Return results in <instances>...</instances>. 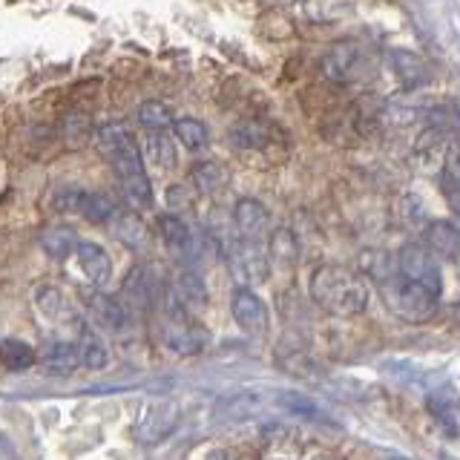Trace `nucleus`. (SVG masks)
<instances>
[{
	"label": "nucleus",
	"mask_w": 460,
	"mask_h": 460,
	"mask_svg": "<svg viewBox=\"0 0 460 460\" xmlns=\"http://www.w3.org/2000/svg\"><path fill=\"white\" fill-rule=\"evenodd\" d=\"M95 144L110 162L129 205L136 210H147L153 205V190H150V179H147V170H144L141 150L133 133H129L124 124H104V127H98Z\"/></svg>",
	"instance_id": "f257e3e1"
},
{
	"label": "nucleus",
	"mask_w": 460,
	"mask_h": 460,
	"mask_svg": "<svg viewBox=\"0 0 460 460\" xmlns=\"http://www.w3.org/2000/svg\"><path fill=\"white\" fill-rule=\"evenodd\" d=\"M311 299L334 316H357L368 308V285L342 265H320L308 282Z\"/></svg>",
	"instance_id": "f03ea898"
},
{
	"label": "nucleus",
	"mask_w": 460,
	"mask_h": 460,
	"mask_svg": "<svg viewBox=\"0 0 460 460\" xmlns=\"http://www.w3.org/2000/svg\"><path fill=\"white\" fill-rule=\"evenodd\" d=\"M374 285H377L385 308L392 311L394 316H400V320H406V323H414V325L426 323L438 308V294L429 291V288L420 285V282L402 277L397 268L392 273H385V277L377 279Z\"/></svg>",
	"instance_id": "7ed1b4c3"
},
{
	"label": "nucleus",
	"mask_w": 460,
	"mask_h": 460,
	"mask_svg": "<svg viewBox=\"0 0 460 460\" xmlns=\"http://www.w3.org/2000/svg\"><path fill=\"white\" fill-rule=\"evenodd\" d=\"M225 262L239 285H262L270 273L268 251L256 239H234L225 248Z\"/></svg>",
	"instance_id": "20e7f679"
},
{
	"label": "nucleus",
	"mask_w": 460,
	"mask_h": 460,
	"mask_svg": "<svg viewBox=\"0 0 460 460\" xmlns=\"http://www.w3.org/2000/svg\"><path fill=\"white\" fill-rule=\"evenodd\" d=\"M366 47H359L357 40H342L334 43L328 49V55L323 58V72L328 81H337V84H349L366 75Z\"/></svg>",
	"instance_id": "39448f33"
},
{
	"label": "nucleus",
	"mask_w": 460,
	"mask_h": 460,
	"mask_svg": "<svg viewBox=\"0 0 460 460\" xmlns=\"http://www.w3.org/2000/svg\"><path fill=\"white\" fill-rule=\"evenodd\" d=\"M397 270L402 277L426 285L429 291H435L440 296L443 277H440V262H438L435 251L423 248V244H406V248L397 253Z\"/></svg>",
	"instance_id": "423d86ee"
},
{
	"label": "nucleus",
	"mask_w": 460,
	"mask_h": 460,
	"mask_svg": "<svg viewBox=\"0 0 460 460\" xmlns=\"http://www.w3.org/2000/svg\"><path fill=\"white\" fill-rule=\"evenodd\" d=\"M179 402L172 400H153L141 409V417L136 423V435L141 443H162L172 429L179 426Z\"/></svg>",
	"instance_id": "0eeeda50"
},
{
	"label": "nucleus",
	"mask_w": 460,
	"mask_h": 460,
	"mask_svg": "<svg viewBox=\"0 0 460 460\" xmlns=\"http://www.w3.org/2000/svg\"><path fill=\"white\" fill-rule=\"evenodd\" d=\"M230 311H234L236 325L244 334H265L268 331V308L259 299L256 291H251V285H239L234 296H230Z\"/></svg>",
	"instance_id": "6e6552de"
},
{
	"label": "nucleus",
	"mask_w": 460,
	"mask_h": 460,
	"mask_svg": "<svg viewBox=\"0 0 460 460\" xmlns=\"http://www.w3.org/2000/svg\"><path fill=\"white\" fill-rule=\"evenodd\" d=\"M158 230H162V242L167 244L170 253H176L181 259H193L199 253L196 234H193L190 225H187L179 213L158 216Z\"/></svg>",
	"instance_id": "1a4fd4ad"
},
{
	"label": "nucleus",
	"mask_w": 460,
	"mask_h": 460,
	"mask_svg": "<svg viewBox=\"0 0 460 460\" xmlns=\"http://www.w3.org/2000/svg\"><path fill=\"white\" fill-rule=\"evenodd\" d=\"M86 305L95 314V320L110 331H124L129 325V308L119 296H110L101 291V288H93V291L86 294Z\"/></svg>",
	"instance_id": "9d476101"
},
{
	"label": "nucleus",
	"mask_w": 460,
	"mask_h": 460,
	"mask_svg": "<svg viewBox=\"0 0 460 460\" xmlns=\"http://www.w3.org/2000/svg\"><path fill=\"white\" fill-rule=\"evenodd\" d=\"M78 265L84 270L86 282L93 288H104L112 279V262H110V253L101 248L95 242H78Z\"/></svg>",
	"instance_id": "9b49d317"
},
{
	"label": "nucleus",
	"mask_w": 460,
	"mask_h": 460,
	"mask_svg": "<svg viewBox=\"0 0 460 460\" xmlns=\"http://www.w3.org/2000/svg\"><path fill=\"white\" fill-rule=\"evenodd\" d=\"M234 225L239 230L242 239H256L262 242V236L268 234V210L262 201L256 199H239L234 208Z\"/></svg>",
	"instance_id": "f8f14e48"
},
{
	"label": "nucleus",
	"mask_w": 460,
	"mask_h": 460,
	"mask_svg": "<svg viewBox=\"0 0 460 460\" xmlns=\"http://www.w3.org/2000/svg\"><path fill=\"white\" fill-rule=\"evenodd\" d=\"M35 305L43 316H47V320H52L58 325H78L81 323L75 305L66 299L64 291H58V288H52V285L40 288V291L35 294Z\"/></svg>",
	"instance_id": "ddd939ff"
},
{
	"label": "nucleus",
	"mask_w": 460,
	"mask_h": 460,
	"mask_svg": "<svg viewBox=\"0 0 460 460\" xmlns=\"http://www.w3.org/2000/svg\"><path fill=\"white\" fill-rule=\"evenodd\" d=\"M164 345L172 351V354H181V357H193V354H201L208 349V334L205 331H199L187 323H170L167 331H164Z\"/></svg>",
	"instance_id": "4468645a"
},
{
	"label": "nucleus",
	"mask_w": 460,
	"mask_h": 460,
	"mask_svg": "<svg viewBox=\"0 0 460 460\" xmlns=\"http://www.w3.org/2000/svg\"><path fill=\"white\" fill-rule=\"evenodd\" d=\"M429 411L438 420V426L446 431L449 438L460 435V400L455 392L443 388V392L429 394Z\"/></svg>",
	"instance_id": "2eb2a0df"
},
{
	"label": "nucleus",
	"mask_w": 460,
	"mask_h": 460,
	"mask_svg": "<svg viewBox=\"0 0 460 460\" xmlns=\"http://www.w3.org/2000/svg\"><path fill=\"white\" fill-rule=\"evenodd\" d=\"M299 259L296 236L288 227H277L268 239V262L279 270H294Z\"/></svg>",
	"instance_id": "dca6fc26"
},
{
	"label": "nucleus",
	"mask_w": 460,
	"mask_h": 460,
	"mask_svg": "<svg viewBox=\"0 0 460 460\" xmlns=\"http://www.w3.org/2000/svg\"><path fill=\"white\" fill-rule=\"evenodd\" d=\"M75 213H81L84 219H90L95 225H110L115 216H119V208L107 193H95V190H78V201H75Z\"/></svg>",
	"instance_id": "f3484780"
},
{
	"label": "nucleus",
	"mask_w": 460,
	"mask_h": 460,
	"mask_svg": "<svg viewBox=\"0 0 460 460\" xmlns=\"http://www.w3.org/2000/svg\"><path fill=\"white\" fill-rule=\"evenodd\" d=\"M40 366L52 374H72L78 368V349L72 342L52 340L40 354Z\"/></svg>",
	"instance_id": "a211bd4d"
},
{
	"label": "nucleus",
	"mask_w": 460,
	"mask_h": 460,
	"mask_svg": "<svg viewBox=\"0 0 460 460\" xmlns=\"http://www.w3.org/2000/svg\"><path fill=\"white\" fill-rule=\"evenodd\" d=\"M429 251H435L446 259H460V230L449 222H431L426 227Z\"/></svg>",
	"instance_id": "6ab92c4d"
},
{
	"label": "nucleus",
	"mask_w": 460,
	"mask_h": 460,
	"mask_svg": "<svg viewBox=\"0 0 460 460\" xmlns=\"http://www.w3.org/2000/svg\"><path fill=\"white\" fill-rule=\"evenodd\" d=\"M121 296H124V305L138 311V314L150 308L153 294H150V279H147V273H144V268H133V270L127 273Z\"/></svg>",
	"instance_id": "aec40b11"
},
{
	"label": "nucleus",
	"mask_w": 460,
	"mask_h": 460,
	"mask_svg": "<svg viewBox=\"0 0 460 460\" xmlns=\"http://www.w3.org/2000/svg\"><path fill=\"white\" fill-rule=\"evenodd\" d=\"M354 0H305V14L314 23H337L354 14Z\"/></svg>",
	"instance_id": "412c9836"
},
{
	"label": "nucleus",
	"mask_w": 460,
	"mask_h": 460,
	"mask_svg": "<svg viewBox=\"0 0 460 460\" xmlns=\"http://www.w3.org/2000/svg\"><path fill=\"white\" fill-rule=\"evenodd\" d=\"M112 234L121 244H127V248L136 251V248H141L144 242H147V225L141 222L138 213H119L112 219Z\"/></svg>",
	"instance_id": "4be33fe9"
},
{
	"label": "nucleus",
	"mask_w": 460,
	"mask_h": 460,
	"mask_svg": "<svg viewBox=\"0 0 460 460\" xmlns=\"http://www.w3.org/2000/svg\"><path fill=\"white\" fill-rule=\"evenodd\" d=\"M78 366L90 368V371H101L110 363V351L101 337H95L93 331H81V340H78Z\"/></svg>",
	"instance_id": "5701e85b"
},
{
	"label": "nucleus",
	"mask_w": 460,
	"mask_h": 460,
	"mask_svg": "<svg viewBox=\"0 0 460 460\" xmlns=\"http://www.w3.org/2000/svg\"><path fill=\"white\" fill-rule=\"evenodd\" d=\"M0 363L6 371H26L38 363V354L23 340H4L0 342Z\"/></svg>",
	"instance_id": "b1692460"
},
{
	"label": "nucleus",
	"mask_w": 460,
	"mask_h": 460,
	"mask_svg": "<svg viewBox=\"0 0 460 460\" xmlns=\"http://www.w3.org/2000/svg\"><path fill=\"white\" fill-rule=\"evenodd\" d=\"M190 176L196 184V193H201V196H213L216 190H222L227 181V172L216 162H196Z\"/></svg>",
	"instance_id": "393cba45"
},
{
	"label": "nucleus",
	"mask_w": 460,
	"mask_h": 460,
	"mask_svg": "<svg viewBox=\"0 0 460 460\" xmlns=\"http://www.w3.org/2000/svg\"><path fill=\"white\" fill-rule=\"evenodd\" d=\"M40 248L47 251L52 259H66L75 253L78 248V236L72 234L69 227H49L47 234L40 236Z\"/></svg>",
	"instance_id": "a878e982"
},
{
	"label": "nucleus",
	"mask_w": 460,
	"mask_h": 460,
	"mask_svg": "<svg viewBox=\"0 0 460 460\" xmlns=\"http://www.w3.org/2000/svg\"><path fill=\"white\" fill-rule=\"evenodd\" d=\"M230 141L239 150H262L268 144V127L256 124V121H242L230 129Z\"/></svg>",
	"instance_id": "bb28decb"
},
{
	"label": "nucleus",
	"mask_w": 460,
	"mask_h": 460,
	"mask_svg": "<svg viewBox=\"0 0 460 460\" xmlns=\"http://www.w3.org/2000/svg\"><path fill=\"white\" fill-rule=\"evenodd\" d=\"M144 153H147V158L158 170H170L172 162H176V147H172V141L164 136V129H150Z\"/></svg>",
	"instance_id": "cd10ccee"
},
{
	"label": "nucleus",
	"mask_w": 460,
	"mask_h": 460,
	"mask_svg": "<svg viewBox=\"0 0 460 460\" xmlns=\"http://www.w3.org/2000/svg\"><path fill=\"white\" fill-rule=\"evenodd\" d=\"M138 121L147 129H167L172 121H176V115H172V110L164 104V101L153 98V101H144L138 107Z\"/></svg>",
	"instance_id": "c85d7f7f"
},
{
	"label": "nucleus",
	"mask_w": 460,
	"mask_h": 460,
	"mask_svg": "<svg viewBox=\"0 0 460 460\" xmlns=\"http://www.w3.org/2000/svg\"><path fill=\"white\" fill-rule=\"evenodd\" d=\"M172 127H176V138L181 141V147H187V150L208 147V127L199 119H176Z\"/></svg>",
	"instance_id": "c756f323"
},
{
	"label": "nucleus",
	"mask_w": 460,
	"mask_h": 460,
	"mask_svg": "<svg viewBox=\"0 0 460 460\" xmlns=\"http://www.w3.org/2000/svg\"><path fill=\"white\" fill-rule=\"evenodd\" d=\"M176 288H179V294L184 296V302H193V305H205L208 288H205V282H201V277H199L196 270H181Z\"/></svg>",
	"instance_id": "7c9ffc66"
},
{
	"label": "nucleus",
	"mask_w": 460,
	"mask_h": 460,
	"mask_svg": "<svg viewBox=\"0 0 460 460\" xmlns=\"http://www.w3.org/2000/svg\"><path fill=\"white\" fill-rule=\"evenodd\" d=\"M279 406H285L288 411H294V414H305V417H316V414H320V409H316L308 397L294 394V392L279 394Z\"/></svg>",
	"instance_id": "2f4dec72"
},
{
	"label": "nucleus",
	"mask_w": 460,
	"mask_h": 460,
	"mask_svg": "<svg viewBox=\"0 0 460 460\" xmlns=\"http://www.w3.org/2000/svg\"><path fill=\"white\" fill-rule=\"evenodd\" d=\"M196 201V193L184 184H170L167 187V205L170 210H190Z\"/></svg>",
	"instance_id": "473e14b6"
}]
</instances>
